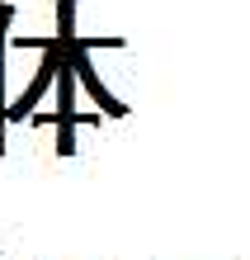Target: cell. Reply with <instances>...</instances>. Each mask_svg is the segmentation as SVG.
<instances>
[{"label": "cell", "instance_id": "obj_1", "mask_svg": "<svg viewBox=\"0 0 250 260\" xmlns=\"http://www.w3.org/2000/svg\"><path fill=\"white\" fill-rule=\"evenodd\" d=\"M61 62H66V48H61V43L52 38L48 48H43V67H38V76L28 81V90H24V95H19V100H14L10 109H5V118L24 123V118L33 114V104H38V100H43V95H48V90L57 85V67H61Z\"/></svg>", "mask_w": 250, "mask_h": 260}, {"label": "cell", "instance_id": "obj_2", "mask_svg": "<svg viewBox=\"0 0 250 260\" xmlns=\"http://www.w3.org/2000/svg\"><path fill=\"white\" fill-rule=\"evenodd\" d=\"M66 57H71V67H76V81H81V85L90 90V100H95V104H99V109H104L109 118H123V114H128V104L109 95V85L99 81V71L90 67V48H85L81 38H76V43H66Z\"/></svg>", "mask_w": 250, "mask_h": 260}, {"label": "cell", "instance_id": "obj_3", "mask_svg": "<svg viewBox=\"0 0 250 260\" xmlns=\"http://www.w3.org/2000/svg\"><path fill=\"white\" fill-rule=\"evenodd\" d=\"M76 114V67H71V57L57 67V118H66Z\"/></svg>", "mask_w": 250, "mask_h": 260}, {"label": "cell", "instance_id": "obj_4", "mask_svg": "<svg viewBox=\"0 0 250 260\" xmlns=\"http://www.w3.org/2000/svg\"><path fill=\"white\" fill-rule=\"evenodd\" d=\"M5 109L10 104H5V67H0V151H5Z\"/></svg>", "mask_w": 250, "mask_h": 260}, {"label": "cell", "instance_id": "obj_5", "mask_svg": "<svg viewBox=\"0 0 250 260\" xmlns=\"http://www.w3.org/2000/svg\"><path fill=\"white\" fill-rule=\"evenodd\" d=\"M5 28H10V5H0V48H5Z\"/></svg>", "mask_w": 250, "mask_h": 260}]
</instances>
